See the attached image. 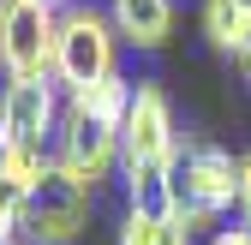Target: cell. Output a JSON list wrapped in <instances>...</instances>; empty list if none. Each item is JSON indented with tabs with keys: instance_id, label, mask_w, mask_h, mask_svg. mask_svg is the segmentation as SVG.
Masks as SVG:
<instances>
[{
	"instance_id": "obj_1",
	"label": "cell",
	"mask_w": 251,
	"mask_h": 245,
	"mask_svg": "<svg viewBox=\"0 0 251 245\" xmlns=\"http://www.w3.org/2000/svg\"><path fill=\"white\" fill-rule=\"evenodd\" d=\"M227 209H239V156L215 144H185L174 162V216L198 233Z\"/></svg>"
},
{
	"instance_id": "obj_2",
	"label": "cell",
	"mask_w": 251,
	"mask_h": 245,
	"mask_svg": "<svg viewBox=\"0 0 251 245\" xmlns=\"http://www.w3.org/2000/svg\"><path fill=\"white\" fill-rule=\"evenodd\" d=\"M108 72H120V30L108 12L96 6H66L60 12V36H54V84L78 96V90L102 84Z\"/></svg>"
},
{
	"instance_id": "obj_3",
	"label": "cell",
	"mask_w": 251,
	"mask_h": 245,
	"mask_svg": "<svg viewBox=\"0 0 251 245\" xmlns=\"http://www.w3.org/2000/svg\"><path fill=\"white\" fill-rule=\"evenodd\" d=\"M90 197H96V186H84L78 173H66L60 162H48V173L18 203L24 239L30 245H72L84 233V221H90Z\"/></svg>"
},
{
	"instance_id": "obj_4",
	"label": "cell",
	"mask_w": 251,
	"mask_h": 245,
	"mask_svg": "<svg viewBox=\"0 0 251 245\" xmlns=\"http://www.w3.org/2000/svg\"><path fill=\"white\" fill-rule=\"evenodd\" d=\"M54 0H0V72L6 78H54Z\"/></svg>"
},
{
	"instance_id": "obj_5",
	"label": "cell",
	"mask_w": 251,
	"mask_h": 245,
	"mask_svg": "<svg viewBox=\"0 0 251 245\" xmlns=\"http://www.w3.org/2000/svg\"><path fill=\"white\" fill-rule=\"evenodd\" d=\"M54 162L78 173L84 186H102V179L120 168V126L102 114H90L78 102H66V114H60V132H54Z\"/></svg>"
},
{
	"instance_id": "obj_6",
	"label": "cell",
	"mask_w": 251,
	"mask_h": 245,
	"mask_svg": "<svg viewBox=\"0 0 251 245\" xmlns=\"http://www.w3.org/2000/svg\"><path fill=\"white\" fill-rule=\"evenodd\" d=\"M60 96H66V90H60L54 78H6V90H0V138L54 149L60 114H66Z\"/></svg>"
},
{
	"instance_id": "obj_7",
	"label": "cell",
	"mask_w": 251,
	"mask_h": 245,
	"mask_svg": "<svg viewBox=\"0 0 251 245\" xmlns=\"http://www.w3.org/2000/svg\"><path fill=\"white\" fill-rule=\"evenodd\" d=\"M179 156V132H174V108L162 96V84H138L132 108L120 120V168L132 162H174Z\"/></svg>"
},
{
	"instance_id": "obj_8",
	"label": "cell",
	"mask_w": 251,
	"mask_h": 245,
	"mask_svg": "<svg viewBox=\"0 0 251 245\" xmlns=\"http://www.w3.org/2000/svg\"><path fill=\"white\" fill-rule=\"evenodd\" d=\"M108 18L120 30V42L132 48H162L168 30H174V0H108Z\"/></svg>"
},
{
	"instance_id": "obj_9",
	"label": "cell",
	"mask_w": 251,
	"mask_h": 245,
	"mask_svg": "<svg viewBox=\"0 0 251 245\" xmlns=\"http://www.w3.org/2000/svg\"><path fill=\"white\" fill-rule=\"evenodd\" d=\"M203 36L222 54H239L251 42V0H203Z\"/></svg>"
},
{
	"instance_id": "obj_10",
	"label": "cell",
	"mask_w": 251,
	"mask_h": 245,
	"mask_svg": "<svg viewBox=\"0 0 251 245\" xmlns=\"http://www.w3.org/2000/svg\"><path fill=\"white\" fill-rule=\"evenodd\" d=\"M120 245H192V227H185L179 216L126 209V216H120Z\"/></svg>"
},
{
	"instance_id": "obj_11",
	"label": "cell",
	"mask_w": 251,
	"mask_h": 245,
	"mask_svg": "<svg viewBox=\"0 0 251 245\" xmlns=\"http://www.w3.org/2000/svg\"><path fill=\"white\" fill-rule=\"evenodd\" d=\"M48 162H54V149H36V144H12V138H0V186H12L18 197L48 173Z\"/></svg>"
},
{
	"instance_id": "obj_12",
	"label": "cell",
	"mask_w": 251,
	"mask_h": 245,
	"mask_svg": "<svg viewBox=\"0 0 251 245\" xmlns=\"http://www.w3.org/2000/svg\"><path fill=\"white\" fill-rule=\"evenodd\" d=\"M132 78H126V72H108L102 84H90V90H78V96H66V102H78V108H90V114H102V120H114V126H120V120H126V108H132Z\"/></svg>"
},
{
	"instance_id": "obj_13",
	"label": "cell",
	"mask_w": 251,
	"mask_h": 245,
	"mask_svg": "<svg viewBox=\"0 0 251 245\" xmlns=\"http://www.w3.org/2000/svg\"><path fill=\"white\" fill-rule=\"evenodd\" d=\"M239 221H251V149L239 156Z\"/></svg>"
},
{
	"instance_id": "obj_14",
	"label": "cell",
	"mask_w": 251,
	"mask_h": 245,
	"mask_svg": "<svg viewBox=\"0 0 251 245\" xmlns=\"http://www.w3.org/2000/svg\"><path fill=\"white\" fill-rule=\"evenodd\" d=\"M209 245H251V221H239V227H215Z\"/></svg>"
},
{
	"instance_id": "obj_15",
	"label": "cell",
	"mask_w": 251,
	"mask_h": 245,
	"mask_svg": "<svg viewBox=\"0 0 251 245\" xmlns=\"http://www.w3.org/2000/svg\"><path fill=\"white\" fill-rule=\"evenodd\" d=\"M54 6H72V0H54Z\"/></svg>"
}]
</instances>
